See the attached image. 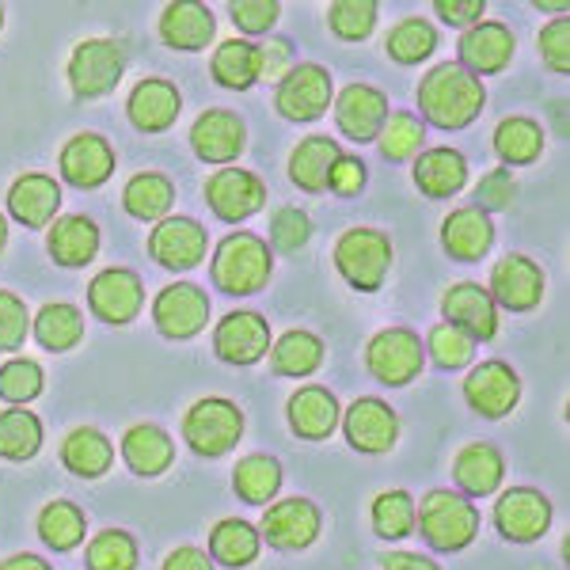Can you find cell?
<instances>
[{
	"label": "cell",
	"instance_id": "30",
	"mask_svg": "<svg viewBox=\"0 0 570 570\" xmlns=\"http://www.w3.org/2000/svg\"><path fill=\"white\" fill-rule=\"evenodd\" d=\"M46 252H50L53 263L69 266V271L88 266L91 259H96V252H99V228L91 225L88 217H80V214L58 217L50 225V236H46Z\"/></svg>",
	"mask_w": 570,
	"mask_h": 570
},
{
	"label": "cell",
	"instance_id": "26",
	"mask_svg": "<svg viewBox=\"0 0 570 570\" xmlns=\"http://www.w3.org/2000/svg\"><path fill=\"white\" fill-rule=\"evenodd\" d=\"M179 104H183L179 88L171 85V80L145 77L141 85L130 91V99H126V115H130V122L137 126V130L160 134L179 118Z\"/></svg>",
	"mask_w": 570,
	"mask_h": 570
},
{
	"label": "cell",
	"instance_id": "44",
	"mask_svg": "<svg viewBox=\"0 0 570 570\" xmlns=\"http://www.w3.org/2000/svg\"><path fill=\"white\" fill-rule=\"evenodd\" d=\"M422 141H426V126H422V118L407 115V110L389 115V122L376 134V145H381V153L389 160H411L422 149Z\"/></svg>",
	"mask_w": 570,
	"mask_h": 570
},
{
	"label": "cell",
	"instance_id": "40",
	"mask_svg": "<svg viewBox=\"0 0 570 570\" xmlns=\"http://www.w3.org/2000/svg\"><path fill=\"white\" fill-rule=\"evenodd\" d=\"M35 338L53 354H66L85 338V316L77 308L66 305V301H53V305H42L39 316H35Z\"/></svg>",
	"mask_w": 570,
	"mask_h": 570
},
{
	"label": "cell",
	"instance_id": "20",
	"mask_svg": "<svg viewBox=\"0 0 570 570\" xmlns=\"http://www.w3.org/2000/svg\"><path fill=\"white\" fill-rule=\"evenodd\" d=\"M513 50H518V39L513 31L499 20H480L475 27H468L461 35V66L480 77H491V72H502L510 66Z\"/></svg>",
	"mask_w": 570,
	"mask_h": 570
},
{
	"label": "cell",
	"instance_id": "61",
	"mask_svg": "<svg viewBox=\"0 0 570 570\" xmlns=\"http://www.w3.org/2000/svg\"><path fill=\"white\" fill-rule=\"evenodd\" d=\"M0 570H50V563H42L39 556H27V551H20V556L4 559V563H0Z\"/></svg>",
	"mask_w": 570,
	"mask_h": 570
},
{
	"label": "cell",
	"instance_id": "43",
	"mask_svg": "<svg viewBox=\"0 0 570 570\" xmlns=\"http://www.w3.org/2000/svg\"><path fill=\"white\" fill-rule=\"evenodd\" d=\"M39 537L53 551H72L80 540H85V513L66 499L46 502L39 513Z\"/></svg>",
	"mask_w": 570,
	"mask_h": 570
},
{
	"label": "cell",
	"instance_id": "51",
	"mask_svg": "<svg viewBox=\"0 0 570 570\" xmlns=\"http://www.w3.org/2000/svg\"><path fill=\"white\" fill-rule=\"evenodd\" d=\"M271 240L278 252H301V247L312 240V220L305 209L282 206L278 214L271 217Z\"/></svg>",
	"mask_w": 570,
	"mask_h": 570
},
{
	"label": "cell",
	"instance_id": "58",
	"mask_svg": "<svg viewBox=\"0 0 570 570\" xmlns=\"http://www.w3.org/2000/svg\"><path fill=\"white\" fill-rule=\"evenodd\" d=\"M289 42H266L259 50V77L263 80H282L289 72Z\"/></svg>",
	"mask_w": 570,
	"mask_h": 570
},
{
	"label": "cell",
	"instance_id": "45",
	"mask_svg": "<svg viewBox=\"0 0 570 570\" xmlns=\"http://www.w3.org/2000/svg\"><path fill=\"white\" fill-rule=\"evenodd\" d=\"M438 46V31L426 20H403L392 27L389 35V58L400 61V66H419L434 53Z\"/></svg>",
	"mask_w": 570,
	"mask_h": 570
},
{
	"label": "cell",
	"instance_id": "8",
	"mask_svg": "<svg viewBox=\"0 0 570 570\" xmlns=\"http://www.w3.org/2000/svg\"><path fill=\"white\" fill-rule=\"evenodd\" d=\"M331 99H335V85H331V72L324 66H293L278 80L274 91V107L289 122H316L320 115H327Z\"/></svg>",
	"mask_w": 570,
	"mask_h": 570
},
{
	"label": "cell",
	"instance_id": "1",
	"mask_svg": "<svg viewBox=\"0 0 570 570\" xmlns=\"http://www.w3.org/2000/svg\"><path fill=\"white\" fill-rule=\"evenodd\" d=\"M487 104V88L472 77L461 61H441L419 85V107L438 130H464L480 118Z\"/></svg>",
	"mask_w": 570,
	"mask_h": 570
},
{
	"label": "cell",
	"instance_id": "62",
	"mask_svg": "<svg viewBox=\"0 0 570 570\" xmlns=\"http://www.w3.org/2000/svg\"><path fill=\"white\" fill-rule=\"evenodd\" d=\"M540 12H556V16H567V0H540Z\"/></svg>",
	"mask_w": 570,
	"mask_h": 570
},
{
	"label": "cell",
	"instance_id": "41",
	"mask_svg": "<svg viewBox=\"0 0 570 570\" xmlns=\"http://www.w3.org/2000/svg\"><path fill=\"white\" fill-rule=\"evenodd\" d=\"M233 487H236V494H240L244 502L266 505L282 487V464L274 461V456H263V453L244 456V461L236 464V472H233Z\"/></svg>",
	"mask_w": 570,
	"mask_h": 570
},
{
	"label": "cell",
	"instance_id": "29",
	"mask_svg": "<svg viewBox=\"0 0 570 570\" xmlns=\"http://www.w3.org/2000/svg\"><path fill=\"white\" fill-rule=\"evenodd\" d=\"M502 475H505V461L491 441H472L453 461V480L464 494H472V499H483V494L499 491Z\"/></svg>",
	"mask_w": 570,
	"mask_h": 570
},
{
	"label": "cell",
	"instance_id": "16",
	"mask_svg": "<svg viewBox=\"0 0 570 570\" xmlns=\"http://www.w3.org/2000/svg\"><path fill=\"white\" fill-rule=\"evenodd\" d=\"M320 537V510L308 499H285L274 502L263 513L259 540L278 551H305Z\"/></svg>",
	"mask_w": 570,
	"mask_h": 570
},
{
	"label": "cell",
	"instance_id": "34",
	"mask_svg": "<svg viewBox=\"0 0 570 570\" xmlns=\"http://www.w3.org/2000/svg\"><path fill=\"white\" fill-rule=\"evenodd\" d=\"M110 461H115V449H110V441L91 426H77L61 441V464H66L72 475H80V480H99L110 468Z\"/></svg>",
	"mask_w": 570,
	"mask_h": 570
},
{
	"label": "cell",
	"instance_id": "59",
	"mask_svg": "<svg viewBox=\"0 0 570 570\" xmlns=\"http://www.w3.org/2000/svg\"><path fill=\"white\" fill-rule=\"evenodd\" d=\"M164 570H214V559L198 548H176L164 559Z\"/></svg>",
	"mask_w": 570,
	"mask_h": 570
},
{
	"label": "cell",
	"instance_id": "23",
	"mask_svg": "<svg viewBox=\"0 0 570 570\" xmlns=\"http://www.w3.org/2000/svg\"><path fill=\"white\" fill-rule=\"evenodd\" d=\"M494 244V225L491 214L475 206H461L453 209L445 220H441V247H445L449 259L456 263H480Z\"/></svg>",
	"mask_w": 570,
	"mask_h": 570
},
{
	"label": "cell",
	"instance_id": "7",
	"mask_svg": "<svg viewBox=\"0 0 570 570\" xmlns=\"http://www.w3.org/2000/svg\"><path fill=\"white\" fill-rule=\"evenodd\" d=\"M126 72V50L115 39H88L69 58V88L77 99H104Z\"/></svg>",
	"mask_w": 570,
	"mask_h": 570
},
{
	"label": "cell",
	"instance_id": "21",
	"mask_svg": "<svg viewBox=\"0 0 570 570\" xmlns=\"http://www.w3.org/2000/svg\"><path fill=\"white\" fill-rule=\"evenodd\" d=\"M335 122L351 141H376L381 126L389 122V99L373 85H346L335 99Z\"/></svg>",
	"mask_w": 570,
	"mask_h": 570
},
{
	"label": "cell",
	"instance_id": "56",
	"mask_svg": "<svg viewBox=\"0 0 570 570\" xmlns=\"http://www.w3.org/2000/svg\"><path fill=\"white\" fill-rule=\"evenodd\" d=\"M365 179H370V171L357 156H338L327 171V190H335L338 198H354L365 190Z\"/></svg>",
	"mask_w": 570,
	"mask_h": 570
},
{
	"label": "cell",
	"instance_id": "52",
	"mask_svg": "<svg viewBox=\"0 0 570 570\" xmlns=\"http://www.w3.org/2000/svg\"><path fill=\"white\" fill-rule=\"evenodd\" d=\"M27 327H31V316H27V305L16 293L0 289V354H12L23 346Z\"/></svg>",
	"mask_w": 570,
	"mask_h": 570
},
{
	"label": "cell",
	"instance_id": "28",
	"mask_svg": "<svg viewBox=\"0 0 570 570\" xmlns=\"http://www.w3.org/2000/svg\"><path fill=\"white\" fill-rule=\"evenodd\" d=\"M58 209H61L58 179L39 176V171H31V176H20V179L12 183V190H8V214H12L27 228L50 225Z\"/></svg>",
	"mask_w": 570,
	"mask_h": 570
},
{
	"label": "cell",
	"instance_id": "53",
	"mask_svg": "<svg viewBox=\"0 0 570 570\" xmlns=\"http://www.w3.org/2000/svg\"><path fill=\"white\" fill-rule=\"evenodd\" d=\"M513 202H518V179H513L505 168L487 171V176L480 179V187H475V209H483V214L510 209Z\"/></svg>",
	"mask_w": 570,
	"mask_h": 570
},
{
	"label": "cell",
	"instance_id": "5",
	"mask_svg": "<svg viewBox=\"0 0 570 570\" xmlns=\"http://www.w3.org/2000/svg\"><path fill=\"white\" fill-rule=\"evenodd\" d=\"M183 438L198 456H225L244 438V411L228 400H198L183 419Z\"/></svg>",
	"mask_w": 570,
	"mask_h": 570
},
{
	"label": "cell",
	"instance_id": "46",
	"mask_svg": "<svg viewBox=\"0 0 570 570\" xmlns=\"http://www.w3.org/2000/svg\"><path fill=\"white\" fill-rule=\"evenodd\" d=\"M415 529V499L407 491H384L373 502V532L381 540H403Z\"/></svg>",
	"mask_w": 570,
	"mask_h": 570
},
{
	"label": "cell",
	"instance_id": "27",
	"mask_svg": "<svg viewBox=\"0 0 570 570\" xmlns=\"http://www.w3.org/2000/svg\"><path fill=\"white\" fill-rule=\"evenodd\" d=\"M217 20L206 4L198 0H171L160 12V39L171 50H202V46L214 42Z\"/></svg>",
	"mask_w": 570,
	"mask_h": 570
},
{
	"label": "cell",
	"instance_id": "33",
	"mask_svg": "<svg viewBox=\"0 0 570 570\" xmlns=\"http://www.w3.org/2000/svg\"><path fill=\"white\" fill-rule=\"evenodd\" d=\"M338 145L331 137H308L301 141L289 156V179L293 187H301L305 195H324L327 190V171L338 160Z\"/></svg>",
	"mask_w": 570,
	"mask_h": 570
},
{
	"label": "cell",
	"instance_id": "19",
	"mask_svg": "<svg viewBox=\"0 0 570 570\" xmlns=\"http://www.w3.org/2000/svg\"><path fill=\"white\" fill-rule=\"evenodd\" d=\"M206 202L220 220H244L266 206V187L259 176L244 168H225L206 183Z\"/></svg>",
	"mask_w": 570,
	"mask_h": 570
},
{
	"label": "cell",
	"instance_id": "54",
	"mask_svg": "<svg viewBox=\"0 0 570 570\" xmlns=\"http://www.w3.org/2000/svg\"><path fill=\"white\" fill-rule=\"evenodd\" d=\"M540 58L551 72H570V20L559 16L540 31Z\"/></svg>",
	"mask_w": 570,
	"mask_h": 570
},
{
	"label": "cell",
	"instance_id": "3",
	"mask_svg": "<svg viewBox=\"0 0 570 570\" xmlns=\"http://www.w3.org/2000/svg\"><path fill=\"white\" fill-rule=\"evenodd\" d=\"M415 525L434 551H464L480 532V513L456 491H430L415 505Z\"/></svg>",
	"mask_w": 570,
	"mask_h": 570
},
{
	"label": "cell",
	"instance_id": "12",
	"mask_svg": "<svg viewBox=\"0 0 570 570\" xmlns=\"http://www.w3.org/2000/svg\"><path fill=\"white\" fill-rule=\"evenodd\" d=\"M464 400L475 415L483 419H505L521 403V381L505 362H483L468 373Z\"/></svg>",
	"mask_w": 570,
	"mask_h": 570
},
{
	"label": "cell",
	"instance_id": "4",
	"mask_svg": "<svg viewBox=\"0 0 570 570\" xmlns=\"http://www.w3.org/2000/svg\"><path fill=\"white\" fill-rule=\"evenodd\" d=\"M335 266L354 289L376 293L392 271V240L381 228H351L335 244Z\"/></svg>",
	"mask_w": 570,
	"mask_h": 570
},
{
	"label": "cell",
	"instance_id": "48",
	"mask_svg": "<svg viewBox=\"0 0 570 570\" xmlns=\"http://www.w3.org/2000/svg\"><path fill=\"white\" fill-rule=\"evenodd\" d=\"M327 23L338 39L362 42V39H370L376 27V4L373 0H338V4L327 8Z\"/></svg>",
	"mask_w": 570,
	"mask_h": 570
},
{
	"label": "cell",
	"instance_id": "14",
	"mask_svg": "<svg viewBox=\"0 0 570 570\" xmlns=\"http://www.w3.org/2000/svg\"><path fill=\"white\" fill-rule=\"evenodd\" d=\"M209 236L190 217H164L149 236V255L164 271H190L206 259Z\"/></svg>",
	"mask_w": 570,
	"mask_h": 570
},
{
	"label": "cell",
	"instance_id": "32",
	"mask_svg": "<svg viewBox=\"0 0 570 570\" xmlns=\"http://www.w3.org/2000/svg\"><path fill=\"white\" fill-rule=\"evenodd\" d=\"M468 183V160L456 149H426L415 160V187L426 198H453Z\"/></svg>",
	"mask_w": 570,
	"mask_h": 570
},
{
	"label": "cell",
	"instance_id": "39",
	"mask_svg": "<svg viewBox=\"0 0 570 570\" xmlns=\"http://www.w3.org/2000/svg\"><path fill=\"white\" fill-rule=\"evenodd\" d=\"M259 529L247 525L240 518H225L217 521L214 532H209V556L217 559L220 567H247L259 556Z\"/></svg>",
	"mask_w": 570,
	"mask_h": 570
},
{
	"label": "cell",
	"instance_id": "22",
	"mask_svg": "<svg viewBox=\"0 0 570 570\" xmlns=\"http://www.w3.org/2000/svg\"><path fill=\"white\" fill-rule=\"evenodd\" d=\"M247 130L240 122V115L233 110H206L198 115V122L190 126V149H195L198 160L206 164H228L244 153Z\"/></svg>",
	"mask_w": 570,
	"mask_h": 570
},
{
	"label": "cell",
	"instance_id": "55",
	"mask_svg": "<svg viewBox=\"0 0 570 570\" xmlns=\"http://www.w3.org/2000/svg\"><path fill=\"white\" fill-rule=\"evenodd\" d=\"M228 12H233V20L244 35H263L282 16V8L278 0H233Z\"/></svg>",
	"mask_w": 570,
	"mask_h": 570
},
{
	"label": "cell",
	"instance_id": "42",
	"mask_svg": "<svg viewBox=\"0 0 570 570\" xmlns=\"http://www.w3.org/2000/svg\"><path fill=\"white\" fill-rule=\"evenodd\" d=\"M42 449V422L23 407L0 411V456L4 461H31Z\"/></svg>",
	"mask_w": 570,
	"mask_h": 570
},
{
	"label": "cell",
	"instance_id": "47",
	"mask_svg": "<svg viewBox=\"0 0 570 570\" xmlns=\"http://www.w3.org/2000/svg\"><path fill=\"white\" fill-rule=\"evenodd\" d=\"M88 570H134L137 567V544L130 532L104 529L85 551Z\"/></svg>",
	"mask_w": 570,
	"mask_h": 570
},
{
	"label": "cell",
	"instance_id": "60",
	"mask_svg": "<svg viewBox=\"0 0 570 570\" xmlns=\"http://www.w3.org/2000/svg\"><path fill=\"white\" fill-rule=\"evenodd\" d=\"M384 570H441L438 563H430L426 556H415V551H392L384 556Z\"/></svg>",
	"mask_w": 570,
	"mask_h": 570
},
{
	"label": "cell",
	"instance_id": "9",
	"mask_svg": "<svg viewBox=\"0 0 570 570\" xmlns=\"http://www.w3.org/2000/svg\"><path fill=\"white\" fill-rule=\"evenodd\" d=\"M441 316L449 327L464 331L472 343H491L499 335V308H494L491 293L475 282H456L441 293Z\"/></svg>",
	"mask_w": 570,
	"mask_h": 570
},
{
	"label": "cell",
	"instance_id": "11",
	"mask_svg": "<svg viewBox=\"0 0 570 570\" xmlns=\"http://www.w3.org/2000/svg\"><path fill=\"white\" fill-rule=\"evenodd\" d=\"M153 324L164 338H195L209 324V297L190 282L168 285L153 301Z\"/></svg>",
	"mask_w": 570,
	"mask_h": 570
},
{
	"label": "cell",
	"instance_id": "63",
	"mask_svg": "<svg viewBox=\"0 0 570 570\" xmlns=\"http://www.w3.org/2000/svg\"><path fill=\"white\" fill-rule=\"evenodd\" d=\"M8 247V220H4V214H0V252Z\"/></svg>",
	"mask_w": 570,
	"mask_h": 570
},
{
	"label": "cell",
	"instance_id": "57",
	"mask_svg": "<svg viewBox=\"0 0 570 570\" xmlns=\"http://www.w3.org/2000/svg\"><path fill=\"white\" fill-rule=\"evenodd\" d=\"M483 0H434L438 20L449 27H464V31L483 20Z\"/></svg>",
	"mask_w": 570,
	"mask_h": 570
},
{
	"label": "cell",
	"instance_id": "10",
	"mask_svg": "<svg viewBox=\"0 0 570 570\" xmlns=\"http://www.w3.org/2000/svg\"><path fill=\"white\" fill-rule=\"evenodd\" d=\"M88 305L110 327L134 324L137 312H141V305H145V285L134 271L107 266V271L96 274L88 285Z\"/></svg>",
	"mask_w": 570,
	"mask_h": 570
},
{
	"label": "cell",
	"instance_id": "37",
	"mask_svg": "<svg viewBox=\"0 0 570 570\" xmlns=\"http://www.w3.org/2000/svg\"><path fill=\"white\" fill-rule=\"evenodd\" d=\"M494 153L510 168H525V164L540 160V153H544V130L532 118L521 115L502 118L499 130H494Z\"/></svg>",
	"mask_w": 570,
	"mask_h": 570
},
{
	"label": "cell",
	"instance_id": "25",
	"mask_svg": "<svg viewBox=\"0 0 570 570\" xmlns=\"http://www.w3.org/2000/svg\"><path fill=\"white\" fill-rule=\"evenodd\" d=\"M115 171V149L107 145V137L99 134H77L61 149V179L72 187H104Z\"/></svg>",
	"mask_w": 570,
	"mask_h": 570
},
{
	"label": "cell",
	"instance_id": "36",
	"mask_svg": "<svg viewBox=\"0 0 570 570\" xmlns=\"http://www.w3.org/2000/svg\"><path fill=\"white\" fill-rule=\"evenodd\" d=\"M209 72L220 88L233 91H247L259 80V46L244 42V39H228L217 46L214 61H209Z\"/></svg>",
	"mask_w": 570,
	"mask_h": 570
},
{
	"label": "cell",
	"instance_id": "15",
	"mask_svg": "<svg viewBox=\"0 0 570 570\" xmlns=\"http://www.w3.org/2000/svg\"><path fill=\"white\" fill-rule=\"evenodd\" d=\"M491 301L494 308L532 312L544 301V271L529 255H505L491 271Z\"/></svg>",
	"mask_w": 570,
	"mask_h": 570
},
{
	"label": "cell",
	"instance_id": "38",
	"mask_svg": "<svg viewBox=\"0 0 570 570\" xmlns=\"http://www.w3.org/2000/svg\"><path fill=\"white\" fill-rule=\"evenodd\" d=\"M122 202L130 209V217L137 220H164L176 202V187H171L168 176L160 171H137V176L126 183Z\"/></svg>",
	"mask_w": 570,
	"mask_h": 570
},
{
	"label": "cell",
	"instance_id": "31",
	"mask_svg": "<svg viewBox=\"0 0 570 570\" xmlns=\"http://www.w3.org/2000/svg\"><path fill=\"white\" fill-rule=\"evenodd\" d=\"M122 461L130 464L134 475L153 480V475L168 472L171 461H176V449H171V438L164 434L160 426L137 422V426L126 430V438H122Z\"/></svg>",
	"mask_w": 570,
	"mask_h": 570
},
{
	"label": "cell",
	"instance_id": "50",
	"mask_svg": "<svg viewBox=\"0 0 570 570\" xmlns=\"http://www.w3.org/2000/svg\"><path fill=\"white\" fill-rule=\"evenodd\" d=\"M430 357H434L441 370H461V365H468L475 357V343L464 335V331L438 324L430 331Z\"/></svg>",
	"mask_w": 570,
	"mask_h": 570
},
{
	"label": "cell",
	"instance_id": "49",
	"mask_svg": "<svg viewBox=\"0 0 570 570\" xmlns=\"http://www.w3.org/2000/svg\"><path fill=\"white\" fill-rule=\"evenodd\" d=\"M42 392V370L27 357H12L0 365V400L8 403H31Z\"/></svg>",
	"mask_w": 570,
	"mask_h": 570
},
{
	"label": "cell",
	"instance_id": "24",
	"mask_svg": "<svg viewBox=\"0 0 570 570\" xmlns=\"http://www.w3.org/2000/svg\"><path fill=\"white\" fill-rule=\"evenodd\" d=\"M289 430L305 441H324L335 434V426L343 422V407H338L335 392L324 384H312V389H297L289 395Z\"/></svg>",
	"mask_w": 570,
	"mask_h": 570
},
{
	"label": "cell",
	"instance_id": "2",
	"mask_svg": "<svg viewBox=\"0 0 570 570\" xmlns=\"http://www.w3.org/2000/svg\"><path fill=\"white\" fill-rule=\"evenodd\" d=\"M271 244L252 233H228L214 252V285L228 297H252L271 282Z\"/></svg>",
	"mask_w": 570,
	"mask_h": 570
},
{
	"label": "cell",
	"instance_id": "64",
	"mask_svg": "<svg viewBox=\"0 0 570 570\" xmlns=\"http://www.w3.org/2000/svg\"><path fill=\"white\" fill-rule=\"evenodd\" d=\"M0 27H4V8H0Z\"/></svg>",
	"mask_w": 570,
	"mask_h": 570
},
{
	"label": "cell",
	"instance_id": "35",
	"mask_svg": "<svg viewBox=\"0 0 570 570\" xmlns=\"http://www.w3.org/2000/svg\"><path fill=\"white\" fill-rule=\"evenodd\" d=\"M271 370L278 376H308L324 365V343L312 331H285L278 343L271 346Z\"/></svg>",
	"mask_w": 570,
	"mask_h": 570
},
{
	"label": "cell",
	"instance_id": "17",
	"mask_svg": "<svg viewBox=\"0 0 570 570\" xmlns=\"http://www.w3.org/2000/svg\"><path fill=\"white\" fill-rule=\"evenodd\" d=\"M343 434L357 453H389L400 441V419L384 400L365 395V400H354L343 415Z\"/></svg>",
	"mask_w": 570,
	"mask_h": 570
},
{
	"label": "cell",
	"instance_id": "18",
	"mask_svg": "<svg viewBox=\"0 0 570 570\" xmlns=\"http://www.w3.org/2000/svg\"><path fill=\"white\" fill-rule=\"evenodd\" d=\"M214 351L228 365H255L271 351V327L259 312H228L214 331Z\"/></svg>",
	"mask_w": 570,
	"mask_h": 570
},
{
	"label": "cell",
	"instance_id": "6",
	"mask_svg": "<svg viewBox=\"0 0 570 570\" xmlns=\"http://www.w3.org/2000/svg\"><path fill=\"white\" fill-rule=\"evenodd\" d=\"M365 365H370V373L381 384L403 389V384L415 381L422 373V365H426V346H422V338L415 331L384 327V331H376L370 338V346H365Z\"/></svg>",
	"mask_w": 570,
	"mask_h": 570
},
{
	"label": "cell",
	"instance_id": "13",
	"mask_svg": "<svg viewBox=\"0 0 570 570\" xmlns=\"http://www.w3.org/2000/svg\"><path fill=\"white\" fill-rule=\"evenodd\" d=\"M494 525L513 544H532L551 529V502L532 487H513L494 505Z\"/></svg>",
	"mask_w": 570,
	"mask_h": 570
}]
</instances>
